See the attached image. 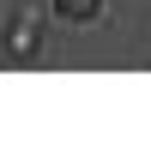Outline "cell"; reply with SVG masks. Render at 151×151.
<instances>
[{
	"label": "cell",
	"mask_w": 151,
	"mask_h": 151,
	"mask_svg": "<svg viewBox=\"0 0 151 151\" xmlns=\"http://www.w3.org/2000/svg\"><path fill=\"white\" fill-rule=\"evenodd\" d=\"M55 12L67 24H85V18H97V12H103V0H55Z\"/></svg>",
	"instance_id": "cell-1"
}]
</instances>
